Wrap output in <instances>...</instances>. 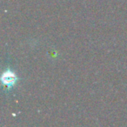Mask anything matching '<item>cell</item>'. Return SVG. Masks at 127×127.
Returning a JSON list of instances; mask_svg holds the SVG:
<instances>
[{
	"label": "cell",
	"instance_id": "obj_1",
	"mask_svg": "<svg viewBox=\"0 0 127 127\" xmlns=\"http://www.w3.org/2000/svg\"><path fill=\"white\" fill-rule=\"evenodd\" d=\"M17 80H18V78H17L16 74L14 72H12V71H11L10 70H7V71H4L2 74V77H1L2 83L8 87L14 85L16 84Z\"/></svg>",
	"mask_w": 127,
	"mask_h": 127
}]
</instances>
